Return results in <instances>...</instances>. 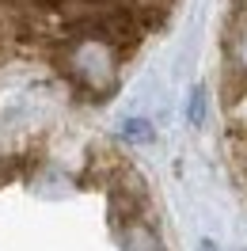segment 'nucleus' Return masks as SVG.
Wrapping results in <instances>:
<instances>
[{
    "label": "nucleus",
    "mask_w": 247,
    "mask_h": 251,
    "mask_svg": "<svg viewBox=\"0 0 247 251\" xmlns=\"http://www.w3.org/2000/svg\"><path fill=\"white\" fill-rule=\"evenodd\" d=\"M217 114L232 175L247 190V0H228L217 46Z\"/></svg>",
    "instance_id": "obj_3"
},
{
    "label": "nucleus",
    "mask_w": 247,
    "mask_h": 251,
    "mask_svg": "<svg viewBox=\"0 0 247 251\" xmlns=\"http://www.w3.org/2000/svg\"><path fill=\"white\" fill-rule=\"evenodd\" d=\"M0 251H171L145 175L95 137L0 152Z\"/></svg>",
    "instance_id": "obj_1"
},
{
    "label": "nucleus",
    "mask_w": 247,
    "mask_h": 251,
    "mask_svg": "<svg viewBox=\"0 0 247 251\" xmlns=\"http://www.w3.org/2000/svg\"><path fill=\"white\" fill-rule=\"evenodd\" d=\"M179 0H0V95L42 84L80 103L122 88Z\"/></svg>",
    "instance_id": "obj_2"
}]
</instances>
